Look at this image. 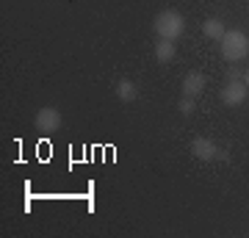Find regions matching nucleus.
<instances>
[{"label": "nucleus", "mask_w": 249, "mask_h": 238, "mask_svg": "<svg viewBox=\"0 0 249 238\" xmlns=\"http://www.w3.org/2000/svg\"><path fill=\"white\" fill-rule=\"evenodd\" d=\"M216 152H219V147H216L213 139H205V136H196L194 141H191V155H194L196 161H213Z\"/></svg>", "instance_id": "39448f33"}, {"label": "nucleus", "mask_w": 249, "mask_h": 238, "mask_svg": "<svg viewBox=\"0 0 249 238\" xmlns=\"http://www.w3.org/2000/svg\"><path fill=\"white\" fill-rule=\"evenodd\" d=\"M175 55H178L175 42H169V39H158V42H155V58H158L160 64L175 61Z\"/></svg>", "instance_id": "6e6552de"}, {"label": "nucleus", "mask_w": 249, "mask_h": 238, "mask_svg": "<svg viewBox=\"0 0 249 238\" xmlns=\"http://www.w3.org/2000/svg\"><path fill=\"white\" fill-rule=\"evenodd\" d=\"M34 125H36V130H39V133H55L58 128H61V111L53 108V106L39 108V111H36Z\"/></svg>", "instance_id": "7ed1b4c3"}, {"label": "nucleus", "mask_w": 249, "mask_h": 238, "mask_svg": "<svg viewBox=\"0 0 249 238\" xmlns=\"http://www.w3.org/2000/svg\"><path fill=\"white\" fill-rule=\"evenodd\" d=\"M178 111L183 116H191L196 111V97H186V94H183V97H180V103H178Z\"/></svg>", "instance_id": "9d476101"}, {"label": "nucleus", "mask_w": 249, "mask_h": 238, "mask_svg": "<svg viewBox=\"0 0 249 238\" xmlns=\"http://www.w3.org/2000/svg\"><path fill=\"white\" fill-rule=\"evenodd\" d=\"M222 55L227 61H244L249 55V39L244 31H227L222 36Z\"/></svg>", "instance_id": "f03ea898"}, {"label": "nucleus", "mask_w": 249, "mask_h": 238, "mask_svg": "<svg viewBox=\"0 0 249 238\" xmlns=\"http://www.w3.org/2000/svg\"><path fill=\"white\" fill-rule=\"evenodd\" d=\"M114 92H116V97L122 100V103H133V100L139 97V86H136V83H133L130 78H122V80H116Z\"/></svg>", "instance_id": "0eeeda50"}, {"label": "nucleus", "mask_w": 249, "mask_h": 238, "mask_svg": "<svg viewBox=\"0 0 249 238\" xmlns=\"http://www.w3.org/2000/svg\"><path fill=\"white\" fill-rule=\"evenodd\" d=\"M216 158H219V161H230V152H227V150H219V152H216Z\"/></svg>", "instance_id": "9b49d317"}, {"label": "nucleus", "mask_w": 249, "mask_h": 238, "mask_svg": "<svg viewBox=\"0 0 249 238\" xmlns=\"http://www.w3.org/2000/svg\"><path fill=\"white\" fill-rule=\"evenodd\" d=\"M244 83H247V86H249V70L244 72Z\"/></svg>", "instance_id": "f8f14e48"}, {"label": "nucleus", "mask_w": 249, "mask_h": 238, "mask_svg": "<svg viewBox=\"0 0 249 238\" xmlns=\"http://www.w3.org/2000/svg\"><path fill=\"white\" fill-rule=\"evenodd\" d=\"M205 92V75L202 72H188L183 78V94L186 97H199Z\"/></svg>", "instance_id": "423d86ee"}, {"label": "nucleus", "mask_w": 249, "mask_h": 238, "mask_svg": "<svg viewBox=\"0 0 249 238\" xmlns=\"http://www.w3.org/2000/svg\"><path fill=\"white\" fill-rule=\"evenodd\" d=\"M152 28H155L158 39H169V42H175V39H180V36H183V31H186V19H183V14H180V11L166 9V11H160L158 17H155Z\"/></svg>", "instance_id": "f257e3e1"}, {"label": "nucleus", "mask_w": 249, "mask_h": 238, "mask_svg": "<svg viewBox=\"0 0 249 238\" xmlns=\"http://www.w3.org/2000/svg\"><path fill=\"white\" fill-rule=\"evenodd\" d=\"M202 31H205V36H208V39H213V42H222V36L227 34L224 22H222V19H216V17L205 19V22H202Z\"/></svg>", "instance_id": "1a4fd4ad"}, {"label": "nucleus", "mask_w": 249, "mask_h": 238, "mask_svg": "<svg viewBox=\"0 0 249 238\" xmlns=\"http://www.w3.org/2000/svg\"><path fill=\"white\" fill-rule=\"evenodd\" d=\"M247 94H249V86L244 83V80H227V83H224V89L219 92L222 103H224V106H230V108L241 106V103L247 100Z\"/></svg>", "instance_id": "20e7f679"}]
</instances>
